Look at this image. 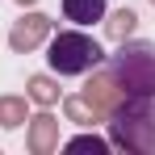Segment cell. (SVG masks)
Returning a JSON list of instances; mask_svg holds the SVG:
<instances>
[{"label":"cell","instance_id":"obj_1","mask_svg":"<svg viewBox=\"0 0 155 155\" xmlns=\"http://www.w3.org/2000/svg\"><path fill=\"white\" fill-rule=\"evenodd\" d=\"M109 143L134 155H155V97H126L109 113Z\"/></svg>","mask_w":155,"mask_h":155},{"label":"cell","instance_id":"obj_2","mask_svg":"<svg viewBox=\"0 0 155 155\" xmlns=\"http://www.w3.org/2000/svg\"><path fill=\"white\" fill-rule=\"evenodd\" d=\"M109 71L126 97H155V46L151 42H126L122 38Z\"/></svg>","mask_w":155,"mask_h":155},{"label":"cell","instance_id":"obj_3","mask_svg":"<svg viewBox=\"0 0 155 155\" xmlns=\"http://www.w3.org/2000/svg\"><path fill=\"white\" fill-rule=\"evenodd\" d=\"M51 67L59 76H84V71H92L97 63H101L105 54L97 46V38H88V34H80V29H63V34H54L51 38Z\"/></svg>","mask_w":155,"mask_h":155},{"label":"cell","instance_id":"obj_4","mask_svg":"<svg viewBox=\"0 0 155 155\" xmlns=\"http://www.w3.org/2000/svg\"><path fill=\"white\" fill-rule=\"evenodd\" d=\"M84 101L97 109V117L101 122H109V113L117 109V105L126 101V92L117 88V80H113V71H92V80L84 84V92H80Z\"/></svg>","mask_w":155,"mask_h":155},{"label":"cell","instance_id":"obj_5","mask_svg":"<svg viewBox=\"0 0 155 155\" xmlns=\"http://www.w3.org/2000/svg\"><path fill=\"white\" fill-rule=\"evenodd\" d=\"M46 34H51V17H46V13H29L21 21H13L8 46H13V51H34V46L46 42Z\"/></svg>","mask_w":155,"mask_h":155},{"label":"cell","instance_id":"obj_6","mask_svg":"<svg viewBox=\"0 0 155 155\" xmlns=\"http://www.w3.org/2000/svg\"><path fill=\"white\" fill-rule=\"evenodd\" d=\"M54 147H59V122H54L51 113L29 117V151L34 155H51Z\"/></svg>","mask_w":155,"mask_h":155},{"label":"cell","instance_id":"obj_7","mask_svg":"<svg viewBox=\"0 0 155 155\" xmlns=\"http://www.w3.org/2000/svg\"><path fill=\"white\" fill-rule=\"evenodd\" d=\"M63 17L76 25H92L105 17V0H63Z\"/></svg>","mask_w":155,"mask_h":155},{"label":"cell","instance_id":"obj_8","mask_svg":"<svg viewBox=\"0 0 155 155\" xmlns=\"http://www.w3.org/2000/svg\"><path fill=\"white\" fill-rule=\"evenodd\" d=\"M21 122H29L25 101H21V97H0V126H4V130H17Z\"/></svg>","mask_w":155,"mask_h":155},{"label":"cell","instance_id":"obj_9","mask_svg":"<svg viewBox=\"0 0 155 155\" xmlns=\"http://www.w3.org/2000/svg\"><path fill=\"white\" fill-rule=\"evenodd\" d=\"M63 113H67V122H76V126H97V122H101L97 109L84 101V97H67V101H63Z\"/></svg>","mask_w":155,"mask_h":155},{"label":"cell","instance_id":"obj_10","mask_svg":"<svg viewBox=\"0 0 155 155\" xmlns=\"http://www.w3.org/2000/svg\"><path fill=\"white\" fill-rule=\"evenodd\" d=\"M29 101H38V105H46V109H51L54 101H59V84H54L51 76H29Z\"/></svg>","mask_w":155,"mask_h":155},{"label":"cell","instance_id":"obj_11","mask_svg":"<svg viewBox=\"0 0 155 155\" xmlns=\"http://www.w3.org/2000/svg\"><path fill=\"white\" fill-rule=\"evenodd\" d=\"M134 25H138V17H134L130 8H117V13H113V17L105 21V29H109V38H113V42L130 38V34H134Z\"/></svg>","mask_w":155,"mask_h":155},{"label":"cell","instance_id":"obj_12","mask_svg":"<svg viewBox=\"0 0 155 155\" xmlns=\"http://www.w3.org/2000/svg\"><path fill=\"white\" fill-rule=\"evenodd\" d=\"M67 151H92V155H105V151H109V143H105V138H97V134H80V138H71V143H67Z\"/></svg>","mask_w":155,"mask_h":155},{"label":"cell","instance_id":"obj_13","mask_svg":"<svg viewBox=\"0 0 155 155\" xmlns=\"http://www.w3.org/2000/svg\"><path fill=\"white\" fill-rule=\"evenodd\" d=\"M17 4H34V0H17Z\"/></svg>","mask_w":155,"mask_h":155},{"label":"cell","instance_id":"obj_14","mask_svg":"<svg viewBox=\"0 0 155 155\" xmlns=\"http://www.w3.org/2000/svg\"><path fill=\"white\" fill-rule=\"evenodd\" d=\"M151 4H155V0H151Z\"/></svg>","mask_w":155,"mask_h":155}]
</instances>
